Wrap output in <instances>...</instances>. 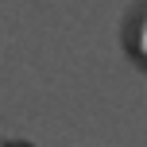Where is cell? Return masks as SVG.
Returning a JSON list of instances; mask_svg holds the SVG:
<instances>
[{
    "label": "cell",
    "mask_w": 147,
    "mask_h": 147,
    "mask_svg": "<svg viewBox=\"0 0 147 147\" xmlns=\"http://www.w3.org/2000/svg\"><path fill=\"white\" fill-rule=\"evenodd\" d=\"M124 43H128V54H132L140 66H147V0H140V4L128 12Z\"/></svg>",
    "instance_id": "obj_1"
}]
</instances>
